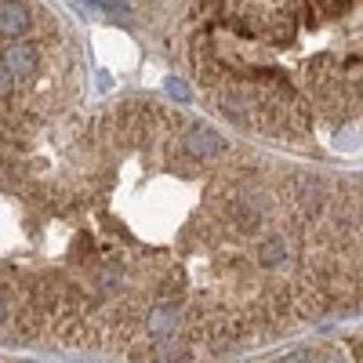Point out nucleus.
<instances>
[{
  "instance_id": "3",
  "label": "nucleus",
  "mask_w": 363,
  "mask_h": 363,
  "mask_svg": "<svg viewBox=\"0 0 363 363\" xmlns=\"http://www.w3.org/2000/svg\"><path fill=\"white\" fill-rule=\"evenodd\" d=\"M229 363H363V323L359 327H327L313 330V335L298 338L291 345H277L244 359Z\"/></svg>"
},
{
  "instance_id": "2",
  "label": "nucleus",
  "mask_w": 363,
  "mask_h": 363,
  "mask_svg": "<svg viewBox=\"0 0 363 363\" xmlns=\"http://www.w3.org/2000/svg\"><path fill=\"white\" fill-rule=\"evenodd\" d=\"M171 55L233 135L313 164L363 157V0H186Z\"/></svg>"
},
{
  "instance_id": "1",
  "label": "nucleus",
  "mask_w": 363,
  "mask_h": 363,
  "mask_svg": "<svg viewBox=\"0 0 363 363\" xmlns=\"http://www.w3.org/2000/svg\"><path fill=\"white\" fill-rule=\"evenodd\" d=\"M84 99L73 29L0 26L4 352L229 363L363 316V171Z\"/></svg>"
},
{
  "instance_id": "4",
  "label": "nucleus",
  "mask_w": 363,
  "mask_h": 363,
  "mask_svg": "<svg viewBox=\"0 0 363 363\" xmlns=\"http://www.w3.org/2000/svg\"><path fill=\"white\" fill-rule=\"evenodd\" d=\"M0 363H40V359H33V356H18V352H4V349H0Z\"/></svg>"
}]
</instances>
